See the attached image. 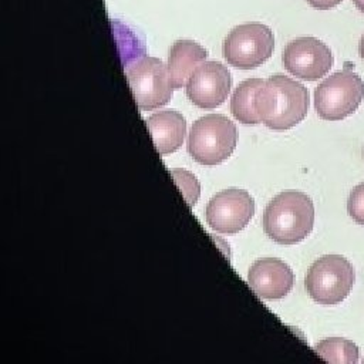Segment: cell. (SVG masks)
Wrapping results in <instances>:
<instances>
[{
    "label": "cell",
    "instance_id": "7a4b0ae2",
    "mask_svg": "<svg viewBox=\"0 0 364 364\" xmlns=\"http://www.w3.org/2000/svg\"><path fill=\"white\" fill-rule=\"evenodd\" d=\"M314 205L301 192L286 191L276 195L263 213L264 233L280 245H294L313 230Z\"/></svg>",
    "mask_w": 364,
    "mask_h": 364
},
{
    "label": "cell",
    "instance_id": "ffe728a7",
    "mask_svg": "<svg viewBox=\"0 0 364 364\" xmlns=\"http://www.w3.org/2000/svg\"><path fill=\"white\" fill-rule=\"evenodd\" d=\"M360 55H361V58L364 61V34L361 36V41H360Z\"/></svg>",
    "mask_w": 364,
    "mask_h": 364
},
{
    "label": "cell",
    "instance_id": "9a60e30c",
    "mask_svg": "<svg viewBox=\"0 0 364 364\" xmlns=\"http://www.w3.org/2000/svg\"><path fill=\"white\" fill-rule=\"evenodd\" d=\"M314 350L321 358L334 364H355L360 360L358 346L341 337L324 338L314 346Z\"/></svg>",
    "mask_w": 364,
    "mask_h": 364
},
{
    "label": "cell",
    "instance_id": "44dd1931",
    "mask_svg": "<svg viewBox=\"0 0 364 364\" xmlns=\"http://www.w3.org/2000/svg\"><path fill=\"white\" fill-rule=\"evenodd\" d=\"M363 363H364V358H363Z\"/></svg>",
    "mask_w": 364,
    "mask_h": 364
},
{
    "label": "cell",
    "instance_id": "9c48e42d",
    "mask_svg": "<svg viewBox=\"0 0 364 364\" xmlns=\"http://www.w3.org/2000/svg\"><path fill=\"white\" fill-rule=\"evenodd\" d=\"M284 68L300 80L314 81L324 77L333 67L331 50L316 37H299L283 50Z\"/></svg>",
    "mask_w": 364,
    "mask_h": 364
},
{
    "label": "cell",
    "instance_id": "30bf717a",
    "mask_svg": "<svg viewBox=\"0 0 364 364\" xmlns=\"http://www.w3.org/2000/svg\"><path fill=\"white\" fill-rule=\"evenodd\" d=\"M232 77L219 61H203L186 82L188 98L199 108H216L230 92Z\"/></svg>",
    "mask_w": 364,
    "mask_h": 364
},
{
    "label": "cell",
    "instance_id": "4fadbf2b",
    "mask_svg": "<svg viewBox=\"0 0 364 364\" xmlns=\"http://www.w3.org/2000/svg\"><path fill=\"white\" fill-rule=\"evenodd\" d=\"M208 51L192 40H178L171 46L168 73L173 88L183 87L192 73L206 60Z\"/></svg>",
    "mask_w": 364,
    "mask_h": 364
},
{
    "label": "cell",
    "instance_id": "277c9868",
    "mask_svg": "<svg viewBox=\"0 0 364 364\" xmlns=\"http://www.w3.org/2000/svg\"><path fill=\"white\" fill-rule=\"evenodd\" d=\"M355 280L353 264L340 255H324L309 267L304 287L320 304H337L351 291Z\"/></svg>",
    "mask_w": 364,
    "mask_h": 364
},
{
    "label": "cell",
    "instance_id": "5b68a950",
    "mask_svg": "<svg viewBox=\"0 0 364 364\" xmlns=\"http://www.w3.org/2000/svg\"><path fill=\"white\" fill-rule=\"evenodd\" d=\"M364 98V82L351 70L327 77L314 91V108L320 118L340 121L351 115Z\"/></svg>",
    "mask_w": 364,
    "mask_h": 364
},
{
    "label": "cell",
    "instance_id": "ba28073f",
    "mask_svg": "<svg viewBox=\"0 0 364 364\" xmlns=\"http://www.w3.org/2000/svg\"><path fill=\"white\" fill-rule=\"evenodd\" d=\"M255 215V200L245 189L229 188L215 196L206 205L205 219L209 228L220 233H237Z\"/></svg>",
    "mask_w": 364,
    "mask_h": 364
},
{
    "label": "cell",
    "instance_id": "8fae6325",
    "mask_svg": "<svg viewBox=\"0 0 364 364\" xmlns=\"http://www.w3.org/2000/svg\"><path fill=\"white\" fill-rule=\"evenodd\" d=\"M247 282L262 299L277 300L289 294L294 283V274L280 259L263 257L250 266Z\"/></svg>",
    "mask_w": 364,
    "mask_h": 364
},
{
    "label": "cell",
    "instance_id": "52a82bcc",
    "mask_svg": "<svg viewBox=\"0 0 364 364\" xmlns=\"http://www.w3.org/2000/svg\"><path fill=\"white\" fill-rule=\"evenodd\" d=\"M274 48L272 30L262 23H245L233 27L223 41L225 60L242 70L262 65Z\"/></svg>",
    "mask_w": 364,
    "mask_h": 364
},
{
    "label": "cell",
    "instance_id": "6da1fadb",
    "mask_svg": "<svg viewBox=\"0 0 364 364\" xmlns=\"http://www.w3.org/2000/svg\"><path fill=\"white\" fill-rule=\"evenodd\" d=\"M310 97L307 88L296 80L276 74L262 82L255 107L260 121L272 129H290L304 119Z\"/></svg>",
    "mask_w": 364,
    "mask_h": 364
},
{
    "label": "cell",
    "instance_id": "d6986e66",
    "mask_svg": "<svg viewBox=\"0 0 364 364\" xmlns=\"http://www.w3.org/2000/svg\"><path fill=\"white\" fill-rule=\"evenodd\" d=\"M353 1H354L355 7H357L361 13H364V0H353Z\"/></svg>",
    "mask_w": 364,
    "mask_h": 364
},
{
    "label": "cell",
    "instance_id": "5bb4252c",
    "mask_svg": "<svg viewBox=\"0 0 364 364\" xmlns=\"http://www.w3.org/2000/svg\"><path fill=\"white\" fill-rule=\"evenodd\" d=\"M262 82L263 80L259 78L245 80L232 94L230 112L239 122L245 125H256L262 122L255 107V95Z\"/></svg>",
    "mask_w": 364,
    "mask_h": 364
},
{
    "label": "cell",
    "instance_id": "8992f818",
    "mask_svg": "<svg viewBox=\"0 0 364 364\" xmlns=\"http://www.w3.org/2000/svg\"><path fill=\"white\" fill-rule=\"evenodd\" d=\"M128 84L136 105L142 111H151L168 104L173 95L168 65L161 60L144 55L125 70Z\"/></svg>",
    "mask_w": 364,
    "mask_h": 364
},
{
    "label": "cell",
    "instance_id": "7c38bea8",
    "mask_svg": "<svg viewBox=\"0 0 364 364\" xmlns=\"http://www.w3.org/2000/svg\"><path fill=\"white\" fill-rule=\"evenodd\" d=\"M154 145L161 155L172 154L182 146L186 134V119L173 109L158 111L146 119Z\"/></svg>",
    "mask_w": 364,
    "mask_h": 364
},
{
    "label": "cell",
    "instance_id": "2e32d148",
    "mask_svg": "<svg viewBox=\"0 0 364 364\" xmlns=\"http://www.w3.org/2000/svg\"><path fill=\"white\" fill-rule=\"evenodd\" d=\"M171 175L173 176L176 185L182 191L188 205L193 206L199 198V183L196 178L185 169H172Z\"/></svg>",
    "mask_w": 364,
    "mask_h": 364
},
{
    "label": "cell",
    "instance_id": "ac0fdd59",
    "mask_svg": "<svg viewBox=\"0 0 364 364\" xmlns=\"http://www.w3.org/2000/svg\"><path fill=\"white\" fill-rule=\"evenodd\" d=\"M343 0H307V3L317 10H328L340 4Z\"/></svg>",
    "mask_w": 364,
    "mask_h": 364
},
{
    "label": "cell",
    "instance_id": "3957f363",
    "mask_svg": "<svg viewBox=\"0 0 364 364\" xmlns=\"http://www.w3.org/2000/svg\"><path fill=\"white\" fill-rule=\"evenodd\" d=\"M236 139V127L228 117L209 114L193 122L188 152L200 165H219L232 155Z\"/></svg>",
    "mask_w": 364,
    "mask_h": 364
},
{
    "label": "cell",
    "instance_id": "e0dca14e",
    "mask_svg": "<svg viewBox=\"0 0 364 364\" xmlns=\"http://www.w3.org/2000/svg\"><path fill=\"white\" fill-rule=\"evenodd\" d=\"M347 209L354 222L364 225V182L354 186L350 192Z\"/></svg>",
    "mask_w": 364,
    "mask_h": 364
}]
</instances>
